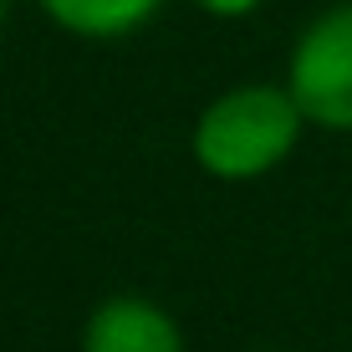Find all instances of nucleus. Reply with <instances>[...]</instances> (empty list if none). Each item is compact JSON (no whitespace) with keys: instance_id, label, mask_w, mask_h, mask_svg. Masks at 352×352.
I'll return each mask as SVG.
<instances>
[{"instance_id":"obj_1","label":"nucleus","mask_w":352,"mask_h":352,"mask_svg":"<svg viewBox=\"0 0 352 352\" xmlns=\"http://www.w3.org/2000/svg\"><path fill=\"white\" fill-rule=\"evenodd\" d=\"M307 128L311 123L286 82H240L204 102L189 133V153L220 184H250L276 174Z\"/></svg>"},{"instance_id":"obj_2","label":"nucleus","mask_w":352,"mask_h":352,"mask_svg":"<svg viewBox=\"0 0 352 352\" xmlns=\"http://www.w3.org/2000/svg\"><path fill=\"white\" fill-rule=\"evenodd\" d=\"M286 87L311 128L352 133V0L301 26L286 56Z\"/></svg>"},{"instance_id":"obj_3","label":"nucleus","mask_w":352,"mask_h":352,"mask_svg":"<svg viewBox=\"0 0 352 352\" xmlns=\"http://www.w3.org/2000/svg\"><path fill=\"white\" fill-rule=\"evenodd\" d=\"M82 352H184V332L148 296H107L87 311Z\"/></svg>"},{"instance_id":"obj_4","label":"nucleus","mask_w":352,"mask_h":352,"mask_svg":"<svg viewBox=\"0 0 352 352\" xmlns=\"http://www.w3.org/2000/svg\"><path fill=\"white\" fill-rule=\"evenodd\" d=\"M36 6L56 31L77 41H123L159 16L164 0H36Z\"/></svg>"},{"instance_id":"obj_5","label":"nucleus","mask_w":352,"mask_h":352,"mask_svg":"<svg viewBox=\"0 0 352 352\" xmlns=\"http://www.w3.org/2000/svg\"><path fill=\"white\" fill-rule=\"evenodd\" d=\"M194 6L214 21H245L250 10H261V0H194Z\"/></svg>"},{"instance_id":"obj_6","label":"nucleus","mask_w":352,"mask_h":352,"mask_svg":"<svg viewBox=\"0 0 352 352\" xmlns=\"http://www.w3.org/2000/svg\"><path fill=\"white\" fill-rule=\"evenodd\" d=\"M6 21H10V0H0V31H6Z\"/></svg>"}]
</instances>
